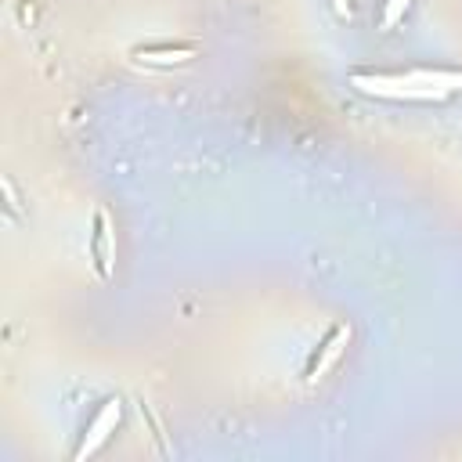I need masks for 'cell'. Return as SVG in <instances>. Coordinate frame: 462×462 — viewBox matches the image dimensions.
<instances>
[{"instance_id": "obj_2", "label": "cell", "mask_w": 462, "mask_h": 462, "mask_svg": "<svg viewBox=\"0 0 462 462\" xmlns=\"http://www.w3.org/2000/svg\"><path fill=\"white\" fill-rule=\"evenodd\" d=\"M119 419H123V401H119V397H108V401L97 408V415L90 419V426L83 430V440H79V448H76L72 458L83 462V458H90L94 451H101V448L108 444V437L116 433Z\"/></svg>"}, {"instance_id": "obj_8", "label": "cell", "mask_w": 462, "mask_h": 462, "mask_svg": "<svg viewBox=\"0 0 462 462\" xmlns=\"http://www.w3.org/2000/svg\"><path fill=\"white\" fill-rule=\"evenodd\" d=\"M4 195H7V206H11V209H18V195H14L11 180H4Z\"/></svg>"}, {"instance_id": "obj_5", "label": "cell", "mask_w": 462, "mask_h": 462, "mask_svg": "<svg viewBox=\"0 0 462 462\" xmlns=\"http://www.w3.org/2000/svg\"><path fill=\"white\" fill-rule=\"evenodd\" d=\"M195 47H134V58L141 61V65H162V69H170V65H188V61H195Z\"/></svg>"}, {"instance_id": "obj_7", "label": "cell", "mask_w": 462, "mask_h": 462, "mask_svg": "<svg viewBox=\"0 0 462 462\" xmlns=\"http://www.w3.org/2000/svg\"><path fill=\"white\" fill-rule=\"evenodd\" d=\"M328 4H332L336 18H350V11H354V7H350V0H328Z\"/></svg>"}, {"instance_id": "obj_4", "label": "cell", "mask_w": 462, "mask_h": 462, "mask_svg": "<svg viewBox=\"0 0 462 462\" xmlns=\"http://www.w3.org/2000/svg\"><path fill=\"white\" fill-rule=\"evenodd\" d=\"M94 256H97V271H101V278H112V274H116V224H112V213H108L105 206L97 209Z\"/></svg>"}, {"instance_id": "obj_6", "label": "cell", "mask_w": 462, "mask_h": 462, "mask_svg": "<svg viewBox=\"0 0 462 462\" xmlns=\"http://www.w3.org/2000/svg\"><path fill=\"white\" fill-rule=\"evenodd\" d=\"M408 7H411V0H386L379 11V29H393L408 14Z\"/></svg>"}, {"instance_id": "obj_1", "label": "cell", "mask_w": 462, "mask_h": 462, "mask_svg": "<svg viewBox=\"0 0 462 462\" xmlns=\"http://www.w3.org/2000/svg\"><path fill=\"white\" fill-rule=\"evenodd\" d=\"M350 87L379 101H448V94L430 79V69L408 72H350Z\"/></svg>"}, {"instance_id": "obj_3", "label": "cell", "mask_w": 462, "mask_h": 462, "mask_svg": "<svg viewBox=\"0 0 462 462\" xmlns=\"http://www.w3.org/2000/svg\"><path fill=\"white\" fill-rule=\"evenodd\" d=\"M350 336H354V328L343 321V325H336L332 332H328V339L321 343V350H318V357L310 361V372H307V379L310 383H318V379H325L328 375V368L346 354V346H350Z\"/></svg>"}]
</instances>
